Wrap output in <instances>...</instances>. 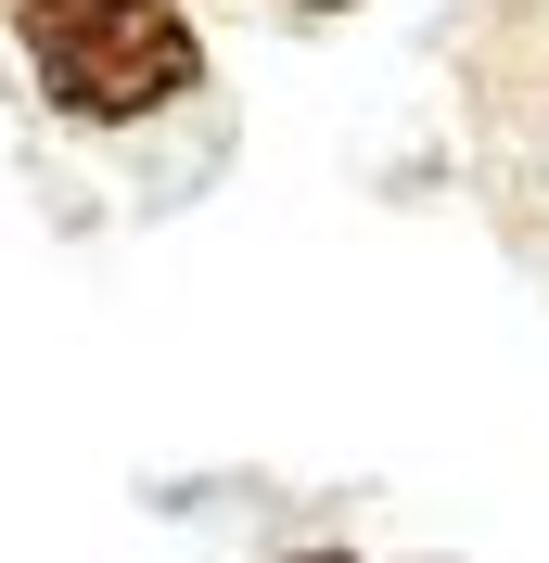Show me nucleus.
Masks as SVG:
<instances>
[{"instance_id":"3","label":"nucleus","mask_w":549,"mask_h":563,"mask_svg":"<svg viewBox=\"0 0 549 563\" xmlns=\"http://www.w3.org/2000/svg\"><path fill=\"white\" fill-rule=\"evenodd\" d=\"M269 13H345V0H269Z\"/></svg>"},{"instance_id":"2","label":"nucleus","mask_w":549,"mask_h":563,"mask_svg":"<svg viewBox=\"0 0 549 563\" xmlns=\"http://www.w3.org/2000/svg\"><path fill=\"white\" fill-rule=\"evenodd\" d=\"M447 115H460V179H473L485 231L549 295V0L447 13Z\"/></svg>"},{"instance_id":"4","label":"nucleus","mask_w":549,"mask_h":563,"mask_svg":"<svg viewBox=\"0 0 549 563\" xmlns=\"http://www.w3.org/2000/svg\"><path fill=\"white\" fill-rule=\"evenodd\" d=\"M307 563H358V551H307Z\"/></svg>"},{"instance_id":"1","label":"nucleus","mask_w":549,"mask_h":563,"mask_svg":"<svg viewBox=\"0 0 549 563\" xmlns=\"http://www.w3.org/2000/svg\"><path fill=\"white\" fill-rule=\"evenodd\" d=\"M0 38L26 52L38 103L77 141H167L217 90L179 0H0Z\"/></svg>"}]
</instances>
